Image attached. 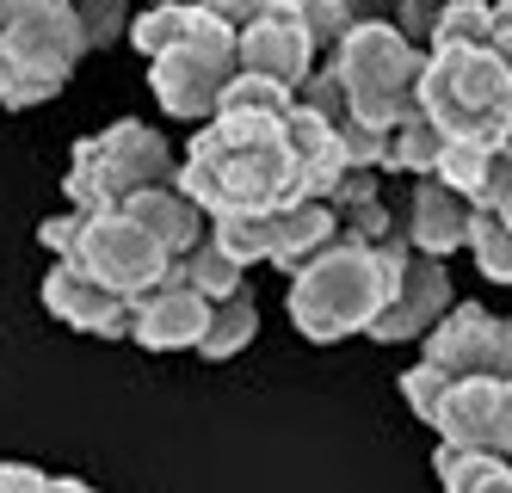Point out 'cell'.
Returning a JSON list of instances; mask_svg holds the SVG:
<instances>
[{"label": "cell", "instance_id": "cell-1", "mask_svg": "<svg viewBox=\"0 0 512 493\" xmlns=\"http://www.w3.org/2000/svg\"><path fill=\"white\" fill-rule=\"evenodd\" d=\"M173 185L210 222L303 204L309 192H303L297 148H290V111H216L179 155Z\"/></svg>", "mask_w": 512, "mask_h": 493}, {"label": "cell", "instance_id": "cell-2", "mask_svg": "<svg viewBox=\"0 0 512 493\" xmlns=\"http://www.w3.org/2000/svg\"><path fill=\"white\" fill-rule=\"evenodd\" d=\"M124 37L142 50V62H149V87H155L167 118L210 124L223 87L241 74L235 31L216 25L198 0H161V7L136 13Z\"/></svg>", "mask_w": 512, "mask_h": 493}, {"label": "cell", "instance_id": "cell-3", "mask_svg": "<svg viewBox=\"0 0 512 493\" xmlns=\"http://www.w3.org/2000/svg\"><path fill=\"white\" fill-rule=\"evenodd\" d=\"M408 259V241H352L334 235L303 272H290V321H297L303 339L315 346H340L352 333H371V321L383 315V302L395 296V272Z\"/></svg>", "mask_w": 512, "mask_h": 493}, {"label": "cell", "instance_id": "cell-4", "mask_svg": "<svg viewBox=\"0 0 512 493\" xmlns=\"http://www.w3.org/2000/svg\"><path fill=\"white\" fill-rule=\"evenodd\" d=\"M420 111L445 130V142L512 148V68L488 44L426 50Z\"/></svg>", "mask_w": 512, "mask_h": 493}, {"label": "cell", "instance_id": "cell-5", "mask_svg": "<svg viewBox=\"0 0 512 493\" xmlns=\"http://www.w3.org/2000/svg\"><path fill=\"white\" fill-rule=\"evenodd\" d=\"M38 241L68 259L75 272H87L93 284L118 290L124 302H142L149 290H161L173 278V253L149 235L136 229L124 210H68V216H50Z\"/></svg>", "mask_w": 512, "mask_h": 493}, {"label": "cell", "instance_id": "cell-6", "mask_svg": "<svg viewBox=\"0 0 512 493\" xmlns=\"http://www.w3.org/2000/svg\"><path fill=\"white\" fill-rule=\"evenodd\" d=\"M327 74L340 81L346 105L358 124L371 130H395L401 118L420 111V68H426V50L408 44L389 19H371V25H352L340 37V50L321 62Z\"/></svg>", "mask_w": 512, "mask_h": 493}, {"label": "cell", "instance_id": "cell-7", "mask_svg": "<svg viewBox=\"0 0 512 493\" xmlns=\"http://www.w3.org/2000/svg\"><path fill=\"white\" fill-rule=\"evenodd\" d=\"M173 179H179V155L167 148V136L142 118H118L112 130L75 142L62 198L68 210H118L142 185H173Z\"/></svg>", "mask_w": 512, "mask_h": 493}, {"label": "cell", "instance_id": "cell-8", "mask_svg": "<svg viewBox=\"0 0 512 493\" xmlns=\"http://www.w3.org/2000/svg\"><path fill=\"white\" fill-rule=\"evenodd\" d=\"M81 56H87V37L68 13V0H25L19 19L0 31V105L25 111L56 99Z\"/></svg>", "mask_w": 512, "mask_h": 493}, {"label": "cell", "instance_id": "cell-9", "mask_svg": "<svg viewBox=\"0 0 512 493\" xmlns=\"http://www.w3.org/2000/svg\"><path fill=\"white\" fill-rule=\"evenodd\" d=\"M420 364L463 376H500L512 383V315H488L482 302H451V315L420 339Z\"/></svg>", "mask_w": 512, "mask_h": 493}, {"label": "cell", "instance_id": "cell-10", "mask_svg": "<svg viewBox=\"0 0 512 493\" xmlns=\"http://www.w3.org/2000/svg\"><path fill=\"white\" fill-rule=\"evenodd\" d=\"M432 432L457 450H488V457L512 463V383H500V376H463V383H451L432 413Z\"/></svg>", "mask_w": 512, "mask_h": 493}, {"label": "cell", "instance_id": "cell-11", "mask_svg": "<svg viewBox=\"0 0 512 493\" xmlns=\"http://www.w3.org/2000/svg\"><path fill=\"white\" fill-rule=\"evenodd\" d=\"M451 272H445V259H426L408 247V259H401V272H395V296L383 302V315L371 321V339L377 346H408V339H426L438 321L451 315Z\"/></svg>", "mask_w": 512, "mask_h": 493}, {"label": "cell", "instance_id": "cell-12", "mask_svg": "<svg viewBox=\"0 0 512 493\" xmlns=\"http://www.w3.org/2000/svg\"><path fill=\"white\" fill-rule=\"evenodd\" d=\"M235 62H241V74H260V81H272L284 93H303V81L321 62H315V44H309V31L297 19V0H284V7H272L266 19L235 31Z\"/></svg>", "mask_w": 512, "mask_h": 493}, {"label": "cell", "instance_id": "cell-13", "mask_svg": "<svg viewBox=\"0 0 512 493\" xmlns=\"http://www.w3.org/2000/svg\"><path fill=\"white\" fill-rule=\"evenodd\" d=\"M469 222H475V204L426 173V179H414V198L401 204L395 235L426 259H451L457 247H469Z\"/></svg>", "mask_w": 512, "mask_h": 493}, {"label": "cell", "instance_id": "cell-14", "mask_svg": "<svg viewBox=\"0 0 512 493\" xmlns=\"http://www.w3.org/2000/svg\"><path fill=\"white\" fill-rule=\"evenodd\" d=\"M44 309L68 327H81V333H99V339H130V315H136V302H124L118 290H105L93 284L87 272H75L68 259L50 265V278H44Z\"/></svg>", "mask_w": 512, "mask_h": 493}, {"label": "cell", "instance_id": "cell-15", "mask_svg": "<svg viewBox=\"0 0 512 493\" xmlns=\"http://www.w3.org/2000/svg\"><path fill=\"white\" fill-rule=\"evenodd\" d=\"M204 327H210V302L198 290H186L179 278L149 290L136 302V315H130V339L142 352H198Z\"/></svg>", "mask_w": 512, "mask_h": 493}, {"label": "cell", "instance_id": "cell-16", "mask_svg": "<svg viewBox=\"0 0 512 493\" xmlns=\"http://www.w3.org/2000/svg\"><path fill=\"white\" fill-rule=\"evenodd\" d=\"M118 210L136 222V229H149L173 259H179V253H192V247L210 235V216H204L186 192H179V185H142V192H130Z\"/></svg>", "mask_w": 512, "mask_h": 493}, {"label": "cell", "instance_id": "cell-17", "mask_svg": "<svg viewBox=\"0 0 512 493\" xmlns=\"http://www.w3.org/2000/svg\"><path fill=\"white\" fill-rule=\"evenodd\" d=\"M334 235H340V222H334V210H327L321 198L266 210V265H278V272H303Z\"/></svg>", "mask_w": 512, "mask_h": 493}, {"label": "cell", "instance_id": "cell-18", "mask_svg": "<svg viewBox=\"0 0 512 493\" xmlns=\"http://www.w3.org/2000/svg\"><path fill=\"white\" fill-rule=\"evenodd\" d=\"M432 469H438V481H445V493H512V463L488 457V450L438 444L432 450Z\"/></svg>", "mask_w": 512, "mask_h": 493}, {"label": "cell", "instance_id": "cell-19", "mask_svg": "<svg viewBox=\"0 0 512 493\" xmlns=\"http://www.w3.org/2000/svg\"><path fill=\"white\" fill-rule=\"evenodd\" d=\"M173 278L186 284V290H198V296L210 302V309H216V302L241 296V278H247V265H235L223 247H216V241L204 235L192 253H179V259H173Z\"/></svg>", "mask_w": 512, "mask_h": 493}, {"label": "cell", "instance_id": "cell-20", "mask_svg": "<svg viewBox=\"0 0 512 493\" xmlns=\"http://www.w3.org/2000/svg\"><path fill=\"white\" fill-rule=\"evenodd\" d=\"M438 155H445V130H438L426 111H414V118H401L389 136H383V173H408V179H426L438 167Z\"/></svg>", "mask_w": 512, "mask_h": 493}, {"label": "cell", "instance_id": "cell-21", "mask_svg": "<svg viewBox=\"0 0 512 493\" xmlns=\"http://www.w3.org/2000/svg\"><path fill=\"white\" fill-rule=\"evenodd\" d=\"M253 333H260V309H253L247 290H241V296H229V302H216V309H210V327H204V339H198V352H204L210 364H223V358H235L241 346H253Z\"/></svg>", "mask_w": 512, "mask_h": 493}, {"label": "cell", "instance_id": "cell-22", "mask_svg": "<svg viewBox=\"0 0 512 493\" xmlns=\"http://www.w3.org/2000/svg\"><path fill=\"white\" fill-rule=\"evenodd\" d=\"M488 161H494V148H482V142H445V155H438L432 179L451 185V192H463L475 204V192H482V179H488Z\"/></svg>", "mask_w": 512, "mask_h": 493}, {"label": "cell", "instance_id": "cell-23", "mask_svg": "<svg viewBox=\"0 0 512 493\" xmlns=\"http://www.w3.org/2000/svg\"><path fill=\"white\" fill-rule=\"evenodd\" d=\"M469 253L488 284H512V229L494 222L488 210H475V222H469Z\"/></svg>", "mask_w": 512, "mask_h": 493}, {"label": "cell", "instance_id": "cell-24", "mask_svg": "<svg viewBox=\"0 0 512 493\" xmlns=\"http://www.w3.org/2000/svg\"><path fill=\"white\" fill-rule=\"evenodd\" d=\"M457 44H488V0H451L438 13L426 50H457Z\"/></svg>", "mask_w": 512, "mask_h": 493}, {"label": "cell", "instance_id": "cell-25", "mask_svg": "<svg viewBox=\"0 0 512 493\" xmlns=\"http://www.w3.org/2000/svg\"><path fill=\"white\" fill-rule=\"evenodd\" d=\"M68 13H75L87 50H105L130 31V0H68Z\"/></svg>", "mask_w": 512, "mask_h": 493}, {"label": "cell", "instance_id": "cell-26", "mask_svg": "<svg viewBox=\"0 0 512 493\" xmlns=\"http://www.w3.org/2000/svg\"><path fill=\"white\" fill-rule=\"evenodd\" d=\"M297 19L309 31V44H315V62H327L340 50V37L352 31V13H346V0H297Z\"/></svg>", "mask_w": 512, "mask_h": 493}, {"label": "cell", "instance_id": "cell-27", "mask_svg": "<svg viewBox=\"0 0 512 493\" xmlns=\"http://www.w3.org/2000/svg\"><path fill=\"white\" fill-rule=\"evenodd\" d=\"M475 210H488L494 222L512 229V148H494L488 179H482V192H475Z\"/></svg>", "mask_w": 512, "mask_h": 493}, {"label": "cell", "instance_id": "cell-28", "mask_svg": "<svg viewBox=\"0 0 512 493\" xmlns=\"http://www.w3.org/2000/svg\"><path fill=\"white\" fill-rule=\"evenodd\" d=\"M445 389H451V376H445V370H432V364H414L408 376H401V395H408V407L420 413L426 426H432L438 401H445Z\"/></svg>", "mask_w": 512, "mask_h": 493}, {"label": "cell", "instance_id": "cell-29", "mask_svg": "<svg viewBox=\"0 0 512 493\" xmlns=\"http://www.w3.org/2000/svg\"><path fill=\"white\" fill-rule=\"evenodd\" d=\"M198 7H204L216 25H229V31H247L253 19H266L272 7H284V0H198Z\"/></svg>", "mask_w": 512, "mask_h": 493}, {"label": "cell", "instance_id": "cell-30", "mask_svg": "<svg viewBox=\"0 0 512 493\" xmlns=\"http://www.w3.org/2000/svg\"><path fill=\"white\" fill-rule=\"evenodd\" d=\"M488 50L512 68V0H488Z\"/></svg>", "mask_w": 512, "mask_h": 493}, {"label": "cell", "instance_id": "cell-31", "mask_svg": "<svg viewBox=\"0 0 512 493\" xmlns=\"http://www.w3.org/2000/svg\"><path fill=\"white\" fill-rule=\"evenodd\" d=\"M0 493H50V475L31 463H0Z\"/></svg>", "mask_w": 512, "mask_h": 493}, {"label": "cell", "instance_id": "cell-32", "mask_svg": "<svg viewBox=\"0 0 512 493\" xmlns=\"http://www.w3.org/2000/svg\"><path fill=\"white\" fill-rule=\"evenodd\" d=\"M346 13H352V25H371V19L395 13V0H346Z\"/></svg>", "mask_w": 512, "mask_h": 493}, {"label": "cell", "instance_id": "cell-33", "mask_svg": "<svg viewBox=\"0 0 512 493\" xmlns=\"http://www.w3.org/2000/svg\"><path fill=\"white\" fill-rule=\"evenodd\" d=\"M19 7H25V0H0V31H7V25L19 19Z\"/></svg>", "mask_w": 512, "mask_h": 493}, {"label": "cell", "instance_id": "cell-34", "mask_svg": "<svg viewBox=\"0 0 512 493\" xmlns=\"http://www.w3.org/2000/svg\"><path fill=\"white\" fill-rule=\"evenodd\" d=\"M50 493H93L87 481H50Z\"/></svg>", "mask_w": 512, "mask_h": 493}, {"label": "cell", "instance_id": "cell-35", "mask_svg": "<svg viewBox=\"0 0 512 493\" xmlns=\"http://www.w3.org/2000/svg\"><path fill=\"white\" fill-rule=\"evenodd\" d=\"M149 7H161V0H149Z\"/></svg>", "mask_w": 512, "mask_h": 493}]
</instances>
